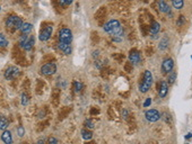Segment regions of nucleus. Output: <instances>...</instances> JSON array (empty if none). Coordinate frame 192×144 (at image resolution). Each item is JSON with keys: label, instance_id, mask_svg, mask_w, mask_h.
Returning <instances> with one entry per match:
<instances>
[{"label": "nucleus", "instance_id": "4be33fe9", "mask_svg": "<svg viewBox=\"0 0 192 144\" xmlns=\"http://www.w3.org/2000/svg\"><path fill=\"white\" fill-rule=\"evenodd\" d=\"M8 45V41H7V38L4 34H1L0 33V47H5Z\"/></svg>", "mask_w": 192, "mask_h": 144}, {"label": "nucleus", "instance_id": "393cba45", "mask_svg": "<svg viewBox=\"0 0 192 144\" xmlns=\"http://www.w3.org/2000/svg\"><path fill=\"white\" fill-rule=\"evenodd\" d=\"M26 40H27V36H26V35H22V36L19 37L18 43H19V46L22 47V48H23L24 44H25V42H26Z\"/></svg>", "mask_w": 192, "mask_h": 144}, {"label": "nucleus", "instance_id": "f3484780", "mask_svg": "<svg viewBox=\"0 0 192 144\" xmlns=\"http://www.w3.org/2000/svg\"><path fill=\"white\" fill-rule=\"evenodd\" d=\"M159 29H160V25H159V23H157V22H153L151 26H150V34H151L154 37H156V35L159 33Z\"/></svg>", "mask_w": 192, "mask_h": 144}, {"label": "nucleus", "instance_id": "7ed1b4c3", "mask_svg": "<svg viewBox=\"0 0 192 144\" xmlns=\"http://www.w3.org/2000/svg\"><path fill=\"white\" fill-rule=\"evenodd\" d=\"M72 41V33L69 28H62L59 32V42L61 43H67V44H70Z\"/></svg>", "mask_w": 192, "mask_h": 144}, {"label": "nucleus", "instance_id": "c756f323", "mask_svg": "<svg viewBox=\"0 0 192 144\" xmlns=\"http://www.w3.org/2000/svg\"><path fill=\"white\" fill-rule=\"evenodd\" d=\"M150 104H151V98H147L144 102V107H148L150 106Z\"/></svg>", "mask_w": 192, "mask_h": 144}, {"label": "nucleus", "instance_id": "412c9836", "mask_svg": "<svg viewBox=\"0 0 192 144\" xmlns=\"http://www.w3.org/2000/svg\"><path fill=\"white\" fill-rule=\"evenodd\" d=\"M175 79H176V72L171 71L169 73V77H167V84H174Z\"/></svg>", "mask_w": 192, "mask_h": 144}, {"label": "nucleus", "instance_id": "7c9ffc66", "mask_svg": "<svg viewBox=\"0 0 192 144\" xmlns=\"http://www.w3.org/2000/svg\"><path fill=\"white\" fill-rule=\"evenodd\" d=\"M24 133H25L24 127H23V126H19V127H18V135H19V136H24Z\"/></svg>", "mask_w": 192, "mask_h": 144}, {"label": "nucleus", "instance_id": "9b49d317", "mask_svg": "<svg viewBox=\"0 0 192 144\" xmlns=\"http://www.w3.org/2000/svg\"><path fill=\"white\" fill-rule=\"evenodd\" d=\"M169 93V84L167 81H162L160 84L158 86V95L159 97L164 98Z\"/></svg>", "mask_w": 192, "mask_h": 144}, {"label": "nucleus", "instance_id": "20e7f679", "mask_svg": "<svg viewBox=\"0 0 192 144\" xmlns=\"http://www.w3.org/2000/svg\"><path fill=\"white\" fill-rule=\"evenodd\" d=\"M6 25L7 27L14 28V29H20L22 25H23V20L17 17V16H9L7 20H6Z\"/></svg>", "mask_w": 192, "mask_h": 144}, {"label": "nucleus", "instance_id": "f257e3e1", "mask_svg": "<svg viewBox=\"0 0 192 144\" xmlns=\"http://www.w3.org/2000/svg\"><path fill=\"white\" fill-rule=\"evenodd\" d=\"M104 31L108 33L113 37V40L117 42H120L123 38V29L117 19H111L110 22H108L104 25Z\"/></svg>", "mask_w": 192, "mask_h": 144}, {"label": "nucleus", "instance_id": "a878e982", "mask_svg": "<svg viewBox=\"0 0 192 144\" xmlns=\"http://www.w3.org/2000/svg\"><path fill=\"white\" fill-rule=\"evenodd\" d=\"M59 4L63 7H66V6H69L72 4V0H59Z\"/></svg>", "mask_w": 192, "mask_h": 144}, {"label": "nucleus", "instance_id": "b1692460", "mask_svg": "<svg viewBox=\"0 0 192 144\" xmlns=\"http://www.w3.org/2000/svg\"><path fill=\"white\" fill-rule=\"evenodd\" d=\"M167 45H169V40L167 38H163L160 41V43H159V48L160 50H165L167 47Z\"/></svg>", "mask_w": 192, "mask_h": 144}, {"label": "nucleus", "instance_id": "9d476101", "mask_svg": "<svg viewBox=\"0 0 192 144\" xmlns=\"http://www.w3.org/2000/svg\"><path fill=\"white\" fill-rule=\"evenodd\" d=\"M140 53L137 51V50H132L129 53V61L131 62L132 64H138L140 62Z\"/></svg>", "mask_w": 192, "mask_h": 144}, {"label": "nucleus", "instance_id": "2eb2a0df", "mask_svg": "<svg viewBox=\"0 0 192 144\" xmlns=\"http://www.w3.org/2000/svg\"><path fill=\"white\" fill-rule=\"evenodd\" d=\"M34 42H35V40H34V36H27V40H26V42L24 44L23 48L24 50H26V51H31L32 50V47L34 45Z\"/></svg>", "mask_w": 192, "mask_h": 144}, {"label": "nucleus", "instance_id": "cd10ccee", "mask_svg": "<svg viewBox=\"0 0 192 144\" xmlns=\"http://www.w3.org/2000/svg\"><path fill=\"white\" fill-rule=\"evenodd\" d=\"M28 104V97L26 93L22 95V105H27Z\"/></svg>", "mask_w": 192, "mask_h": 144}, {"label": "nucleus", "instance_id": "ddd939ff", "mask_svg": "<svg viewBox=\"0 0 192 144\" xmlns=\"http://www.w3.org/2000/svg\"><path fill=\"white\" fill-rule=\"evenodd\" d=\"M1 140L5 144H11L13 143V137H11V134H10L9 131H4V133L1 135Z\"/></svg>", "mask_w": 192, "mask_h": 144}, {"label": "nucleus", "instance_id": "f8f14e48", "mask_svg": "<svg viewBox=\"0 0 192 144\" xmlns=\"http://www.w3.org/2000/svg\"><path fill=\"white\" fill-rule=\"evenodd\" d=\"M158 10L160 13H164V14L169 13V6L167 5V2L165 0H159L158 1Z\"/></svg>", "mask_w": 192, "mask_h": 144}, {"label": "nucleus", "instance_id": "f03ea898", "mask_svg": "<svg viewBox=\"0 0 192 144\" xmlns=\"http://www.w3.org/2000/svg\"><path fill=\"white\" fill-rule=\"evenodd\" d=\"M151 84H153V75H151V72L149 70H146L145 75H144V80H142V82L139 86L140 93H146L150 89Z\"/></svg>", "mask_w": 192, "mask_h": 144}, {"label": "nucleus", "instance_id": "bb28decb", "mask_svg": "<svg viewBox=\"0 0 192 144\" xmlns=\"http://www.w3.org/2000/svg\"><path fill=\"white\" fill-rule=\"evenodd\" d=\"M85 125H86V127L87 128H89V130H92V128H94V123L92 119H87V121L85 122Z\"/></svg>", "mask_w": 192, "mask_h": 144}, {"label": "nucleus", "instance_id": "6ab92c4d", "mask_svg": "<svg viewBox=\"0 0 192 144\" xmlns=\"http://www.w3.org/2000/svg\"><path fill=\"white\" fill-rule=\"evenodd\" d=\"M172 5L175 9H181L184 5V0H172Z\"/></svg>", "mask_w": 192, "mask_h": 144}, {"label": "nucleus", "instance_id": "5701e85b", "mask_svg": "<svg viewBox=\"0 0 192 144\" xmlns=\"http://www.w3.org/2000/svg\"><path fill=\"white\" fill-rule=\"evenodd\" d=\"M74 89H75L76 93L81 91V89H83V84H81L80 81H75V82H74Z\"/></svg>", "mask_w": 192, "mask_h": 144}, {"label": "nucleus", "instance_id": "39448f33", "mask_svg": "<svg viewBox=\"0 0 192 144\" xmlns=\"http://www.w3.org/2000/svg\"><path fill=\"white\" fill-rule=\"evenodd\" d=\"M56 72V63H47L41 68V73L45 75H52Z\"/></svg>", "mask_w": 192, "mask_h": 144}, {"label": "nucleus", "instance_id": "72a5a7b5", "mask_svg": "<svg viewBox=\"0 0 192 144\" xmlns=\"http://www.w3.org/2000/svg\"><path fill=\"white\" fill-rule=\"evenodd\" d=\"M191 59H192V56H191Z\"/></svg>", "mask_w": 192, "mask_h": 144}, {"label": "nucleus", "instance_id": "c85d7f7f", "mask_svg": "<svg viewBox=\"0 0 192 144\" xmlns=\"http://www.w3.org/2000/svg\"><path fill=\"white\" fill-rule=\"evenodd\" d=\"M47 144H58V140H56V137H50Z\"/></svg>", "mask_w": 192, "mask_h": 144}, {"label": "nucleus", "instance_id": "dca6fc26", "mask_svg": "<svg viewBox=\"0 0 192 144\" xmlns=\"http://www.w3.org/2000/svg\"><path fill=\"white\" fill-rule=\"evenodd\" d=\"M33 29V25L29 23H23L22 27H20V32L23 33V35H27L29 33L32 32Z\"/></svg>", "mask_w": 192, "mask_h": 144}, {"label": "nucleus", "instance_id": "423d86ee", "mask_svg": "<svg viewBox=\"0 0 192 144\" xmlns=\"http://www.w3.org/2000/svg\"><path fill=\"white\" fill-rule=\"evenodd\" d=\"M20 73V71L17 66H9L8 69L6 70L5 72V78L7 80H13L15 78H17Z\"/></svg>", "mask_w": 192, "mask_h": 144}, {"label": "nucleus", "instance_id": "2f4dec72", "mask_svg": "<svg viewBox=\"0 0 192 144\" xmlns=\"http://www.w3.org/2000/svg\"><path fill=\"white\" fill-rule=\"evenodd\" d=\"M183 22H184V17H183V16H180L178 20V26H181L183 24Z\"/></svg>", "mask_w": 192, "mask_h": 144}, {"label": "nucleus", "instance_id": "0eeeda50", "mask_svg": "<svg viewBox=\"0 0 192 144\" xmlns=\"http://www.w3.org/2000/svg\"><path fill=\"white\" fill-rule=\"evenodd\" d=\"M52 32H53V27L52 26H47V27H44L40 32V35H38V38H40V41H42V42H45V41H47L49 38L51 37L52 35Z\"/></svg>", "mask_w": 192, "mask_h": 144}, {"label": "nucleus", "instance_id": "4468645a", "mask_svg": "<svg viewBox=\"0 0 192 144\" xmlns=\"http://www.w3.org/2000/svg\"><path fill=\"white\" fill-rule=\"evenodd\" d=\"M58 47L60 48V51H62L66 55H69L71 53V46L70 44H67V43H61L59 42V45H58Z\"/></svg>", "mask_w": 192, "mask_h": 144}, {"label": "nucleus", "instance_id": "a211bd4d", "mask_svg": "<svg viewBox=\"0 0 192 144\" xmlns=\"http://www.w3.org/2000/svg\"><path fill=\"white\" fill-rule=\"evenodd\" d=\"M8 125H9V122H8V119H7L6 117H4V116H1V115H0V130L6 131V130H7V127H8Z\"/></svg>", "mask_w": 192, "mask_h": 144}, {"label": "nucleus", "instance_id": "473e14b6", "mask_svg": "<svg viewBox=\"0 0 192 144\" xmlns=\"http://www.w3.org/2000/svg\"><path fill=\"white\" fill-rule=\"evenodd\" d=\"M38 144H44V140H40V141H38Z\"/></svg>", "mask_w": 192, "mask_h": 144}, {"label": "nucleus", "instance_id": "aec40b11", "mask_svg": "<svg viewBox=\"0 0 192 144\" xmlns=\"http://www.w3.org/2000/svg\"><path fill=\"white\" fill-rule=\"evenodd\" d=\"M81 135H83V139L87 140V141L93 137V133H92L90 131H88V130H83V132H81Z\"/></svg>", "mask_w": 192, "mask_h": 144}, {"label": "nucleus", "instance_id": "1a4fd4ad", "mask_svg": "<svg viewBox=\"0 0 192 144\" xmlns=\"http://www.w3.org/2000/svg\"><path fill=\"white\" fill-rule=\"evenodd\" d=\"M145 117L146 119L148 122H157L160 118V114H159L158 110H156V109H149V110H147L145 113Z\"/></svg>", "mask_w": 192, "mask_h": 144}, {"label": "nucleus", "instance_id": "6e6552de", "mask_svg": "<svg viewBox=\"0 0 192 144\" xmlns=\"http://www.w3.org/2000/svg\"><path fill=\"white\" fill-rule=\"evenodd\" d=\"M173 68H174V61L171 57L165 59L163 61V63H162V72L164 75H169V72L173 70Z\"/></svg>", "mask_w": 192, "mask_h": 144}]
</instances>
